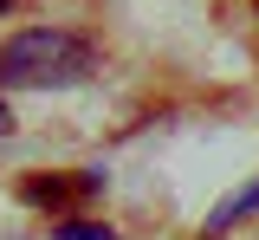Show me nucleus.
I'll return each mask as SVG.
<instances>
[{
  "label": "nucleus",
  "mask_w": 259,
  "mask_h": 240,
  "mask_svg": "<svg viewBox=\"0 0 259 240\" xmlns=\"http://www.w3.org/2000/svg\"><path fill=\"white\" fill-rule=\"evenodd\" d=\"M52 240H117V234H110L104 221H59V227H52Z\"/></svg>",
  "instance_id": "obj_4"
},
{
  "label": "nucleus",
  "mask_w": 259,
  "mask_h": 240,
  "mask_svg": "<svg viewBox=\"0 0 259 240\" xmlns=\"http://www.w3.org/2000/svg\"><path fill=\"white\" fill-rule=\"evenodd\" d=\"M0 7H13V0H0Z\"/></svg>",
  "instance_id": "obj_6"
},
{
  "label": "nucleus",
  "mask_w": 259,
  "mask_h": 240,
  "mask_svg": "<svg viewBox=\"0 0 259 240\" xmlns=\"http://www.w3.org/2000/svg\"><path fill=\"white\" fill-rule=\"evenodd\" d=\"M97 188H104V169H78L71 182H65V175H26V182H20V195H26L32 208H65L71 195H97Z\"/></svg>",
  "instance_id": "obj_2"
},
{
  "label": "nucleus",
  "mask_w": 259,
  "mask_h": 240,
  "mask_svg": "<svg viewBox=\"0 0 259 240\" xmlns=\"http://www.w3.org/2000/svg\"><path fill=\"white\" fill-rule=\"evenodd\" d=\"M97 71V46L65 26H26L0 46V85L7 91H65Z\"/></svg>",
  "instance_id": "obj_1"
},
{
  "label": "nucleus",
  "mask_w": 259,
  "mask_h": 240,
  "mask_svg": "<svg viewBox=\"0 0 259 240\" xmlns=\"http://www.w3.org/2000/svg\"><path fill=\"white\" fill-rule=\"evenodd\" d=\"M7 130H13V110H7V104H0V137H7Z\"/></svg>",
  "instance_id": "obj_5"
},
{
  "label": "nucleus",
  "mask_w": 259,
  "mask_h": 240,
  "mask_svg": "<svg viewBox=\"0 0 259 240\" xmlns=\"http://www.w3.org/2000/svg\"><path fill=\"white\" fill-rule=\"evenodd\" d=\"M246 214H259V182H246V188H240V195H227V202L214 208V214H207V227H201V234L214 240V234H227V227H233V221H246Z\"/></svg>",
  "instance_id": "obj_3"
}]
</instances>
